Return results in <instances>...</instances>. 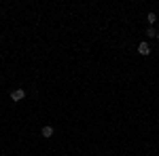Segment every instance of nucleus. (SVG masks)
<instances>
[{
  "mask_svg": "<svg viewBox=\"0 0 159 156\" xmlns=\"http://www.w3.org/2000/svg\"><path fill=\"white\" fill-rule=\"evenodd\" d=\"M53 127H49V124H47V127H43V131H40V135H43V137H45V139H49V137H53Z\"/></svg>",
  "mask_w": 159,
  "mask_h": 156,
  "instance_id": "obj_3",
  "label": "nucleus"
},
{
  "mask_svg": "<svg viewBox=\"0 0 159 156\" xmlns=\"http://www.w3.org/2000/svg\"><path fill=\"white\" fill-rule=\"evenodd\" d=\"M147 36H151V38H157V30H155L153 25H151V27L147 30Z\"/></svg>",
  "mask_w": 159,
  "mask_h": 156,
  "instance_id": "obj_5",
  "label": "nucleus"
},
{
  "mask_svg": "<svg viewBox=\"0 0 159 156\" xmlns=\"http://www.w3.org/2000/svg\"><path fill=\"white\" fill-rule=\"evenodd\" d=\"M157 38H159V32H157Z\"/></svg>",
  "mask_w": 159,
  "mask_h": 156,
  "instance_id": "obj_6",
  "label": "nucleus"
},
{
  "mask_svg": "<svg viewBox=\"0 0 159 156\" xmlns=\"http://www.w3.org/2000/svg\"><path fill=\"white\" fill-rule=\"evenodd\" d=\"M24 97H25V91H24V89H15V91L11 93V99H13V101H21Z\"/></svg>",
  "mask_w": 159,
  "mask_h": 156,
  "instance_id": "obj_2",
  "label": "nucleus"
},
{
  "mask_svg": "<svg viewBox=\"0 0 159 156\" xmlns=\"http://www.w3.org/2000/svg\"><path fill=\"white\" fill-rule=\"evenodd\" d=\"M138 53H140L142 57L151 55V47H148V42H140V44H138Z\"/></svg>",
  "mask_w": 159,
  "mask_h": 156,
  "instance_id": "obj_1",
  "label": "nucleus"
},
{
  "mask_svg": "<svg viewBox=\"0 0 159 156\" xmlns=\"http://www.w3.org/2000/svg\"><path fill=\"white\" fill-rule=\"evenodd\" d=\"M147 21H148L151 25H153L155 21H157V15H155V13H148V15H147Z\"/></svg>",
  "mask_w": 159,
  "mask_h": 156,
  "instance_id": "obj_4",
  "label": "nucleus"
},
{
  "mask_svg": "<svg viewBox=\"0 0 159 156\" xmlns=\"http://www.w3.org/2000/svg\"><path fill=\"white\" fill-rule=\"evenodd\" d=\"M157 21H159V17H157Z\"/></svg>",
  "mask_w": 159,
  "mask_h": 156,
  "instance_id": "obj_7",
  "label": "nucleus"
}]
</instances>
